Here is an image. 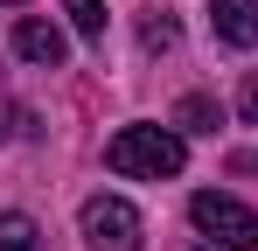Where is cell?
Instances as JSON below:
<instances>
[{
	"label": "cell",
	"mask_w": 258,
	"mask_h": 251,
	"mask_svg": "<svg viewBox=\"0 0 258 251\" xmlns=\"http://www.w3.org/2000/svg\"><path fill=\"white\" fill-rule=\"evenodd\" d=\"M174 119L188 126V133H216V126H223V112H216V98H203V91H196V98H181V112H174Z\"/></svg>",
	"instance_id": "cell-7"
},
{
	"label": "cell",
	"mask_w": 258,
	"mask_h": 251,
	"mask_svg": "<svg viewBox=\"0 0 258 251\" xmlns=\"http://www.w3.org/2000/svg\"><path fill=\"white\" fill-rule=\"evenodd\" d=\"M196 251H216V244H196Z\"/></svg>",
	"instance_id": "cell-12"
},
{
	"label": "cell",
	"mask_w": 258,
	"mask_h": 251,
	"mask_svg": "<svg viewBox=\"0 0 258 251\" xmlns=\"http://www.w3.org/2000/svg\"><path fill=\"white\" fill-rule=\"evenodd\" d=\"M84 244L91 251H140V209L119 196H91L84 203Z\"/></svg>",
	"instance_id": "cell-3"
},
{
	"label": "cell",
	"mask_w": 258,
	"mask_h": 251,
	"mask_svg": "<svg viewBox=\"0 0 258 251\" xmlns=\"http://www.w3.org/2000/svg\"><path fill=\"white\" fill-rule=\"evenodd\" d=\"M105 161H112V174H140V181H168V174H181L188 147L174 140L168 126H126V133H112Z\"/></svg>",
	"instance_id": "cell-1"
},
{
	"label": "cell",
	"mask_w": 258,
	"mask_h": 251,
	"mask_svg": "<svg viewBox=\"0 0 258 251\" xmlns=\"http://www.w3.org/2000/svg\"><path fill=\"white\" fill-rule=\"evenodd\" d=\"M216 35L237 42V49H258V0H216Z\"/></svg>",
	"instance_id": "cell-5"
},
{
	"label": "cell",
	"mask_w": 258,
	"mask_h": 251,
	"mask_svg": "<svg viewBox=\"0 0 258 251\" xmlns=\"http://www.w3.org/2000/svg\"><path fill=\"white\" fill-rule=\"evenodd\" d=\"M188 216H196V230H203V237H216L223 251H258V209H244L237 196L203 189V196L188 203Z\"/></svg>",
	"instance_id": "cell-2"
},
{
	"label": "cell",
	"mask_w": 258,
	"mask_h": 251,
	"mask_svg": "<svg viewBox=\"0 0 258 251\" xmlns=\"http://www.w3.org/2000/svg\"><path fill=\"white\" fill-rule=\"evenodd\" d=\"M237 112H244V119H251V126H258V77H251V84H244V91H237Z\"/></svg>",
	"instance_id": "cell-10"
},
{
	"label": "cell",
	"mask_w": 258,
	"mask_h": 251,
	"mask_svg": "<svg viewBox=\"0 0 258 251\" xmlns=\"http://www.w3.org/2000/svg\"><path fill=\"white\" fill-rule=\"evenodd\" d=\"M14 133V98H7V84H0V140Z\"/></svg>",
	"instance_id": "cell-11"
},
{
	"label": "cell",
	"mask_w": 258,
	"mask_h": 251,
	"mask_svg": "<svg viewBox=\"0 0 258 251\" xmlns=\"http://www.w3.org/2000/svg\"><path fill=\"white\" fill-rule=\"evenodd\" d=\"M140 42H147V49H174V21H147Z\"/></svg>",
	"instance_id": "cell-9"
},
{
	"label": "cell",
	"mask_w": 258,
	"mask_h": 251,
	"mask_svg": "<svg viewBox=\"0 0 258 251\" xmlns=\"http://www.w3.org/2000/svg\"><path fill=\"white\" fill-rule=\"evenodd\" d=\"M0 251H42V230H35V216H0Z\"/></svg>",
	"instance_id": "cell-6"
},
{
	"label": "cell",
	"mask_w": 258,
	"mask_h": 251,
	"mask_svg": "<svg viewBox=\"0 0 258 251\" xmlns=\"http://www.w3.org/2000/svg\"><path fill=\"white\" fill-rule=\"evenodd\" d=\"M14 56H28L35 70H56V63L70 56V42H63V28H56V21L21 14V21H14Z\"/></svg>",
	"instance_id": "cell-4"
},
{
	"label": "cell",
	"mask_w": 258,
	"mask_h": 251,
	"mask_svg": "<svg viewBox=\"0 0 258 251\" xmlns=\"http://www.w3.org/2000/svg\"><path fill=\"white\" fill-rule=\"evenodd\" d=\"M63 14L77 21V35H91V42H105V0H63Z\"/></svg>",
	"instance_id": "cell-8"
}]
</instances>
